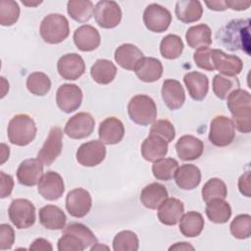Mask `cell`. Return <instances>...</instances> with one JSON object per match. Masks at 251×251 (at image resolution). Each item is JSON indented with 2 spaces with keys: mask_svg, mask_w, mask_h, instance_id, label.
Returning <instances> with one entry per match:
<instances>
[{
  "mask_svg": "<svg viewBox=\"0 0 251 251\" xmlns=\"http://www.w3.org/2000/svg\"><path fill=\"white\" fill-rule=\"evenodd\" d=\"M73 38L76 48L83 52H90L97 49L101 42L99 31L90 25L78 26L75 30Z\"/></svg>",
  "mask_w": 251,
  "mask_h": 251,
  "instance_id": "44dd1931",
  "label": "cell"
},
{
  "mask_svg": "<svg viewBox=\"0 0 251 251\" xmlns=\"http://www.w3.org/2000/svg\"><path fill=\"white\" fill-rule=\"evenodd\" d=\"M184 213V205L177 198H167L158 207L157 216L159 221L166 226L176 225Z\"/></svg>",
  "mask_w": 251,
  "mask_h": 251,
  "instance_id": "603a6c76",
  "label": "cell"
},
{
  "mask_svg": "<svg viewBox=\"0 0 251 251\" xmlns=\"http://www.w3.org/2000/svg\"><path fill=\"white\" fill-rule=\"evenodd\" d=\"M176 150L180 160L193 161L201 157L204 150V144L199 138L186 134L178 138L176 143Z\"/></svg>",
  "mask_w": 251,
  "mask_h": 251,
  "instance_id": "cb8c5ba5",
  "label": "cell"
},
{
  "mask_svg": "<svg viewBox=\"0 0 251 251\" xmlns=\"http://www.w3.org/2000/svg\"><path fill=\"white\" fill-rule=\"evenodd\" d=\"M201 194L203 201L207 203L216 198L225 199L227 195V188L224 180L218 177H212L202 187Z\"/></svg>",
  "mask_w": 251,
  "mask_h": 251,
  "instance_id": "b9f144b4",
  "label": "cell"
},
{
  "mask_svg": "<svg viewBox=\"0 0 251 251\" xmlns=\"http://www.w3.org/2000/svg\"><path fill=\"white\" fill-rule=\"evenodd\" d=\"M172 22L171 12L156 3L148 5L143 12V23L147 29L153 32H164Z\"/></svg>",
  "mask_w": 251,
  "mask_h": 251,
  "instance_id": "9c48e42d",
  "label": "cell"
},
{
  "mask_svg": "<svg viewBox=\"0 0 251 251\" xmlns=\"http://www.w3.org/2000/svg\"><path fill=\"white\" fill-rule=\"evenodd\" d=\"M57 70L64 79L75 80L84 74L85 63L80 55L69 53L58 60Z\"/></svg>",
  "mask_w": 251,
  "mask_h": 251,
  "instance_id": "e0dca14e",
  "label": "cell"
},
{
  "mask_svg": "<svg viewBox=\"0 0 251 251\" xmlns=\"http://www.w3.org/2000/svg\"><path fill=\"white\" fill-rule=\"evenodd\" d=\"M8 215L12 224L19 229L30 227L35 223V207L27 199L13 200L9 206Z\"/></svg>",
  "mask_w": 251,
  "mask_h": 251,
  "instance_id": "52a82bcc",
  "label": "cell"
},
{
  "mask_svg": "<svg viewBox=\"0 0 251 251\" xmlns=\"http://www.w3.org/2000/svg\"><path fill=\"white\" fill-rule=\"evenodd\" d=\"M26 87L31 94L44 96L51 88V80L46 74L42 72H34L27 76Z\"/></svg>",
  "mask_w": 251,
  "mask_h": 251,
  "instance_id": "f35d334b",
  "label": "cell"
},
{
  "mask_svg": "<svg viewBox=\"0 0 251 251\" xmlns=\"http://www.w3.org/2000/svg\"><path fill=\"white\" fill-rule=\"evenodd\" d=\"M22 3H23L24 5H26V6H36V5L40 4V3H42V1H37V2H35V3H33V2H27V1H22Z\"/></svg>",
  "mask_w": 251,
  "mask_h": 251,
  "instance_id": "6f0895ef",
  "label": "cell"
},
{
  "mask_svg": "<svg viewBox=\"0 0 251 251\" xmlns=\"http://www.w3.org/2000/svg\"><path fill=\"white\" fill-rule=\"evenodd\" d=\"M205 4L209 7V9L213 11H225L226 9L225 1H206Z\"/></svg>",
  "mask_w": 251,
  "mask_h": 251,
  "instance_id": "db71d44e",
  "label": "cell"
},
{
  "mask_svg": "<svg viewBox=\"0 0 251 251\" xmlns=\"http://www.w3.org/2000/svg\"><path fill=\"white\" fill-rule=\"evenodd\" d=\"M193 60L198 68L209 72L215 71L212 63V49L210 47L205 46L197 48L193 54Z\"/></svg>",
  "mask_w": 251,
  "mask_h": 251,
  "instance_id": "7dc6e473",
  "label": "cell"
},
{
  "mask_svg": "<svg viewBox=\"0 0 251 251\" xmlns=\"http://www.w3.org/2000/svg\"><path fill=\"white\" fill-rule=\"evenodd\" d=\"M20 17V7L16 1H0V24L3 26H11L17 23Z\"/></svg>",
  "mask_w": 251,
  "mask_h": 251,
  "instance_id": "ee69618b",
  "label": "cell"
},
{
  "mask_svg": "<svg viewBox=\"0 0 251 251\" xmlns=\"http://www.w3.org/2000/svg\"><path fill=\"white\" fill-rule=\"evenodd\" d=\"M212 63L215 70L226 76H236L243 69L242 60L235 55H227L220 49L212 50Z\"/></svg>",
  "mask_w": 251,
  "mask_h": 251,
  "instance_id": "2e32d148",
  "label": "cell"
},
{
  "mask_svg": "<svg viewBox=\"0 0 251 251\" xmlns=\"http://www.w3.org/2000/svg\"><path fill=\"white\" fill-rule=\"evenodd\" d=\"M39 223L47 229H63L66 226V215L61 208L55 205H46L39 210Z\"/></svg>",
  "mask_w": 251,
  "mask_h": 251,
  "instance_id": "f546056e",
  "label": "cell"
},
{
  "mask_svg": "<svg viewBox=\"0 0 251 251\" xmlns=\"http://www.w3.org/2000/svg\"><path fill=\"white\" fill-rule=\"evenodd\" d=\"M226 8H229L234 11H243L247 10L250 6L249 2H244V1H231V0H226L225 1Z\"/></svg>",
  "mask_w": 251,
  "mask_h": 251,
  "instance_id": "f5cc1de1",
  "label": "cell"
},
{
  "mask_svg": "<svg viewBox=\"0 0 251 251\" xmlns=\"http://www.w3.org/2000/svg\"><path fill=\"white\" fill-rule=\"evenodd\" d=\"M203 216L195 211L183 214L179 220V231L186 237L198 236L204 228Z\"/></svg>",
  "mask_w": 251,
  "mask_h": 251,
  "instance_id": "d6a6232c",
  "label": "cell"
},
{
  "mask_svg": "<svg viewBox=\"0 0 251 251\" xmlns=\"http://www.w3.org/2000/svg\"><path fill=\"white\" fill-rule=\"evenodd\" d=\"M170 251L172 250H183V251H186V250H194V247L192 245H190L189 243L187 242H176L175 243L174 245H172L170 248H169Z\"/></svg>",
  "mask_w": 251,
  "mask_h": 251,
  "instance_id": "11a10c76",
  "label": "cell"
},
{
  "mask_svg": "<svg viewBox=\"0 0 251 251\" xmlns=\"http://www.w3.org/2000/svg\"><path fill=\"white\" fill-rule=\"evenodd\" d=\"M69 16L78 23H86L93 16L94 6L89 0H70L67 3Z\"/></svg>",
  "mask_w": 251,
  "mask_h": 251,
  "instance_id": "8d00e7d4",
  "label": "cell"
},
{
  "mask_svg": "<svg viewBox=\"0 0 251 251\" xmlns=\"http://www.w3.org/2000/svg\"><path fill=\"white\" fill-rule=\"evenodd\" d=\"M206 215L212 223L225 224L230 219L231 208L225 199H212L206 204Z\"/></svg>",
  "mask_w": 251,
  "mask_h": 251,
  "instance_id": "d590c367",
  "label": "cell"
},
{
  "mask_svg": "<svg viewBox=\"0 0 251 251\" xmlns=\"http://www.w3.org/2000/svg\"><path fill=\"white\" fill-rule=\"evenodd\" d=\"M183 47V42L178 35L168 34L160 43V53L165 59L175 60L180 57Z\"/></svg>",
  "mask_w": 251,
  "mask_h": 251,
  "instance_id": "74e56055",
  "label": "cell"
},
{
  "mask_svg": "<svg viewBox=\"0 0 251 251\" xmlns=\"http://www.w3.org/2000/svg\"><path fill=\"white\" fill-rule=\"evenodd\" d=\"M226 106L232 116L234 128L242 133L251 131V95L248 91L236 88L226 97Z\"/></svg>",
  "mask_w": 251,
  "mask_h": 251,
  "instance_id": "7a4b0ae2",
  "label": "cell"
},
{
  "mask_svg": "<svg viewBox=\"0 0 251 251\" xmlns=\"http://www.w3.org/2000/svg\"><path fill=\"white\" fill-rule=\"evenodd\" d=\"M93 15L97 25L102 28H114L122 20V10L115 1H99L94 7Z\"/></svg>",
  "mask_w": 251,
  "mask_h": 251,
  "instance_id": "30bf717a",
  "label": "cell"
},
{
  "mask_svg": "<svg viewBox=\"0 0 251 251\" xmlns=\"http://www.w3.org/2000/svg\"><path fill=\"white\" fill-rule=\"evenodd\" d=\"M142 51L133 44L124 43L115 50V61L127 71H134L137 63L143 58Z\"/></svg>",
  "mask_w": 251,
  "mask_h": 251,
  "instance_id": "484cf974",
  "label": "cell"
},
{
  "mask_svg": "<svg viewBox=\"0 0 251 251\" xmlns=\"http://www.w3.org/2000/svg\"><path fill=\"white\" fill-rule=\"evenodd\" d=\"M238 189L240 193L246 197L251 196L250 192V172L244 173L238 179Z\"/></svg>",
  "mask_w": 251,
  "mask_h": 251,
  "instance_id": "f907efd6",
  "label": "cell"
},
{
  "mask_svg": "<svg viewBox=\"0 0 251 251\" xmlns=\"http://www.w3.org/2000/svg\"><path fill=\"white\" fill-rule=\"evenodd\" d=\"M36 131V125L31 117L26 114H18L10 120L7 135L12 144L25 146L35 138Z\"/></svg>",
  "mask_w": 251,
  "mask_h": 251,
  "instance_id": "277c9868",
  "label": "cell"
},
{
  "mask_svg": "<svg viewBox=\"0 0 251 251\" xmlns=\"http://www.w3.org/2000/svg\"><path fill=\"white\" fill-rule=\"evenodd\" d=\"M2 147V160H1V164H3L8 158H9V153H10V148L7 147L4 143L1 144Z\"/></svg>",
  "mask_w": 251,
  "mask_h": 251,
  "instance_id": "9f6ffc18",
  "label": "cell"
},
{
  "mask_svg": "<svg viewBox=\"0 0 251 251\" xmlns=\"http://www.w3.org/2000/svg\"><path fill=\"white\" fill-rule=\"evenodd\" d=\"M92 206L90 193L81 187L71 190L66 197V209L75 218L85 217Z\"/></svg>",
  "mask_w": 251,
  "mask_h": 251,
  "instance_id": "4fadbf2b",
  "label": "cell"
},
{
  "mask_svg": "<svg viewBox=\"0 0 251 251\" xmlns=\"http://www.w3.org/2000/svg\"><path fill=\"white\" fill-rule=\"evenodd\" d=\"M168 198L167 188L158 182H152L146 185L140 193V202L144 207L156 210L164 200Z\"/></svg>",
  "mask_w": 251,
  "mask_h": 251,
  "instance_id": "4dcf8cb0",
  "label": "cell"
},
{
  "mask_svg": "<svg viewBox=\"0 0 251 251\" xmlns=\"http://www.w3.org/2000/svg\"><path fill=\"white\" fill-rule=\"evenodd\" d=\"M235 137V128L231 119L226 116L215 117L210 125L209 140L218 147L229 145Z\"/></svg>",
  "mask_w": 251,
  "mask_h": 251,
  "instance_id": "ba28073f",
  "label": "cell"
},
{
  "mask_svg": "<svg viewBox=\"0 0 251 251\" xmlns=\"http://www.w3.org/2000/svg\"><path fill=\"white\" fill-rule=\"evenodd\" d=\"M219 43L229 51L242 50L250 55V20H232L217 33Z\"/></svg>",
  "mask_w": 251,
  "mask_h": 251,
  "instance_id": "6da1fadb",
  "label": "cell"
},
{
  "mask_svg": "<svg viewBox=\"0 0 251 251\" xmlns=\"http://www.w3.org/2000/svg\"><path fill=\"white\" fill-rule=\"evenodd\" d=\"M138 247V237L131 230H122L113 239V249L115 251H136Z\"/></svg>",
  "mask_w": 251,
  "mask_h": 251,
  "instance_id": "7bdbcfd3",
  "label": "cell"
},
{
  "mask_svg": "<svg viewBox=\"0 0 251 251\" xmlns=\"http://www.w3.org/2000/svg\"><path fill=\"white\" fill-rule=\"evenodd\" d=\"M76 161L83 167H95L106 157V147L100 140L82 143L76 150Z\"/></svg>",
  "mask_w": 251,
  "mask_h": 251,
  "instance_id": "9a60e30c",
  "label": "cell"
},
{
  "mask_svg": "<svg viewBox=\"0 0 251 251\" xmlns=\"http://www.w3.org/2000/svg\"><path fill=\"white\" fill-rule=\"evenodd\" d=\"M98 135L101 142L114 145L122 141L125 135V126L121 120L116 117L106 118L100 123Z\"/></svg>",
  "mask_w": 251,
  "mask_h": 251,
  "instance_id": "ffe728a7",
  "label": "cell"
},
{
  "mask_svg": "<svg viewBox=\"0 0 251 251\" xmlns=\"http://www.w3.org/2000/svg\"><path fill=\"white\" fill-rule=\"evenodd\" d=\"M230 233L237 239H246L251 235V216L242 214L236 216L229 226Z\"/></svg>",
  "mask_w": 251,
  "mask_h": 251,
  "instance_id": "f6af8a7d",
  "label": "cell"
},
{
  "mask_svg": "<svg viewBox=\"0 0 251 251\" xmlns=\"http://www.w3.org/2000/svg\"><path fill=\"white\" fill-rule=\"evenodd\" d=\"M65 191L63 177L56 172L48 171L38 182V193L46 200L54 201L62 197Z\"/></svg>",
  "mask_w": 251,
  "mask_h": 251,
  "instance_id": "ac0fdd59",
  "label": "cell"
},
{
  "mask_svg": "<svg viewBox=\"0 0 251 251\" xmlns=\"http://www.w3.org/2000/svg\"><path fill=\"white\" fill-rule=\"evenodd\" d=\"M0 183H1L0 197L6 198L10 196L14 187V180L12 176L7 175L4 172H0Z\"/></svg>",
  "mask_w": 251,
  "mask_h": 251,
  "instance_id": "681fc988",
  "label": "cell"
},
{
  "mask_svg": "<svg viewBox=\"0 0 251 251\" xmlns=\"http://www.w3.org/2000/svg\"><path fill=\"white\" fill-rule=\"evenodd\" d=\"M161 94L164 103L172 111L181 108L185 101L184 89L181 83L176 79L164 80Z\"/></svg>",
  "mask_w": 251,
  "mask_h": 251,
  "instance_id": "7402d4cb",
  "label": "cell"
},
{
  "mask_svg": "<svg viewBox=\"0 0 251 251\" xmlns=\"http://www.w3.org/2000/svg\"><path fill=\"white\" fill-rule=\"evenodd\" d=\"M43 176V164L37 158L24 160L17 170V178L25 186H34Z\"/></svg>",
  "mask_w": 251,
  "mask_h": 251,
  "instance_id": "d6986e66",
  "label": "cell"
},
{
  "mask_svg": "<svg viewBox=\"0 0 251 251\" xmlns=\"http://www.w3.org/2000/svg\"><path fill=\"white\" fill-rule=\"evenodd\" d=\"M184 84L189 96L195 101H202L209 90V79L200 72H190L183 76Z\"/></svg>",
  "mask_w": 251,
  "mask_h": 251,
  "instance_id": "d4e9b609",
  "label": "cell"
},
{
  "mask_svg": "<svg viewBox=\"0 0 251 251\" xmlns=\"http://www.w3.org/2000/svg\"><path fill=\"white\" fill-rule=\"evenodd\" d=\"M149 134L158 135L170 143L175 139L176 129L169 120H158L152 124Z\"/></svg>",
  "mask_w": 251,
  "mask_h": 251,
  "instance_id": "bcb514c9",
  "label": "cell"
},
{
  "mask_svg": "<svg viewBox=\"0 0 251 251\" xmlns=\"http://www.w3.org/2000/svg\"><path fill=\"white\" fill-rule=\"evenodd\" d=\"M82 102V91L73 83H64L59 86L56 93V103L58 108L70 114L77 110Z\"/></svg>",
  "mask_w": 251,
  "mask_h": 251,
  "instance_id": "7c38bea8",
  "label": "cell"
},
{
  "mask_svg": "<svg viewBox=\"0 0 251 251\" xmlns=\"http://www.w3.org/2000/svg\"><path fill=\"white\" fill-rule=\"evenodd\" d=\"M95 121L89 113L80 112L69 119L65 126V133L73 139H82L94 130Z\"/></svg>",
  "mask_w": 251,
  "mask_h": 251,
  "instance_id": "5bb4252c",
  "label": "cell"
},
{
  "mask_svg": "<svg viewBox=\"0 0 251 251\" xmlns=\"http://www.w3.org/2000/svg\"><path fill=\"white\" fill-rule=\"evenodd\" d=\"M15 242L14 228L7 224L0 225V249H11Z\"/></svg>",
  "mask_w": 251,
  "mask_h": 251,
  "instance_id": "c3c4849f",
  "label": "cell"
},
{
  "mask_svg": "<svg viewBox=\"0 0 251 251\" xmlns=\"http://www.w3.org/2000/svg\"><path fill=\"white\" fill-rule=\"evenodd\" d=\"M185 39L188 46L193 49L209 46L212 44L211 28L205 24L193 25L187 29Z\"/></svg>",
  "mask_w": 251,
  "mask_h": 251,
  "instance_id": "e575fe53",
  "label": "cell"
},
{
  "mask_svg": "<svg viewBox=\"0 0 251 251\" xmlns=\"http://www.w3.org/2000/svg\"><path fill=\"white\" fill-rule=\"evenodd\" d=\"M178 163L174 158H162L152 165V173L159 180H170L175 176Z\"/></svg>",
  "mask_w": 251,
  "mask_h": 251,
  "instance_id": "60d3db41",
  "label": "cell"
},
{
  "mask_svg": "<svg viewBox=\"0 0 251 251\" xmlns=\"http://www.w3.org/2000/svg\"><path fill=\"white\" fill-rule=\"evenodd\" d=\"M236 88H239V81L235 76H226L219 74L213 78L214 94L221 100L226 99L227 95Z\"/></svg>",
  "mask_w": 251,
  "mask_h": 251,
  "instance_id": "ab89813d",
  "label": "cell"
},
{
  "mask_svg": "<svg viewBox=\"0 0 251 251\" xmlns=\"http://www.w3.org/2000/svg\"><path fill=\"white\" fill-rule=\"evenodd\" d=\"M127 113L133 123L139 126H149L156 121L157 107L148 95L137 94L129 100Z\"/></svg>",
  "mask_w": 251,
  "mask_h": 251,
  "instance_id": "5b68a950",
  "label": "cell"
},
{
  "mask_svg": "<svg viewBox=\"0 0 251 251\" xmlns=\"http://www.w3.org/2000/svg\"><path fill=\"white\" fill-rule=\"evenodd\" d=\"M63 149V130L59 126H54L50 129L49 134L37 153V159L43 165L50 166Z\"/></svg>",
  "mask_w": 251,
  "mask_h": 251,
  "instance_id": "8fae6325",
  "label": "cell"
},
{
  "mask_svg": "<svg viewBox=\"0 0 251 251\" xmlns=\"http://www.w3.org/2000/svg\"><path fill=\"white\" fill-rule=\"evenodd\" d=\"M39 33L46 43H61L70 34L69 22L67 18L61 14H49L42 20Z\"/></svg>",
  "mask_w": 251,
  "mask_h": 251,
  "instance_id": "8992f818",
  "label": "cell"
},
{
  "mask_svg": "<svg viewBox=\"0 0 251 251\" xmlns=\"http://www.w3.org/2000/svg\"><path fill=\"white\" fill-rule=\"evenodd\" d=\"M140 151L144 160L154 163L167 155L168 142L158 135L149 134L142 142Z\"/></svg>",
  "mask_w": 251,
  "mask_h": 251,
  "instance_id": "4316f807",
  "label": "cell"
},
{
  "mask_svg": "<svg viewBox=\"0 0 251 251\" xmlns=\"http://www.w3.org/2000/svg\"><path fill=\"white\" fill-rule=\"evenodd\" d=\"M29 250H45V251H52L53 247L51 243L44 239V238H37L35 239L29 246Z\"/></svg>",
  "mask_w": 251,
  "mask_h": 251,
  "instance_id": "816d5d0a",
  "label": "cell"
},
{
  "mask_svg": "<svg viewBox=\"0 0 251 251\" xmlns=\"http://www.w3.org/2000/svg\"><path fill=\"white\" fill-rule=\"evenodd\" d=\"M136 76L144 82L157 81L163 75V65L153 57H143L134 69Z\"/></svg>",
  "mask_w": 251,
  "mask_h": 251,
  "instance_id": "83f0119b",
  "label": "cell"
},
{
  "mask_svg": "<svg viewBox=\"0 0 251 251\" xmlns=\"http://www.w3.org/2000/svg\"><path fill=\"white\" fill-rule=\"evenodd\" d=\"M175 12L178 21L184 24H191L201 19L203 8L199 1L180 0L176 2Z\"/></svg>",
  "mask_w": 251,
  "mask_h": 251,
  "instance_id": "1f68e13d",
  "label": "cell"
},
{
  "mask_svg": "<svg viewBox=\"0 0 251 251\" xmlns=\"http://www.w3.org/2000/svg\"><path fill=\"white\" fill-rule=\"evenodd\" d=\"M117 75V68L107 59H98L90 69V75L99 84H109Z\"/></svg>",
  "mask_w": 251,
  "mask_h": 251,
  "instance_id": "836d02e7",
  "label": "cell"
},
{
  "mask_svg": "<svg viewBox=\"0 0 251 251\" xmlns=\"http://www.w3.org/2000/svg\"><path fill=\"white\" fill-rule=\"evenodd\" d=\"M174 177L176 185L180 189L192 190L201 181V172L195 165L183 164L177 168Z\"/></svg>",
  "mask_w": 251,
  "mask_h": 251,
  "instance_id": "f1b7e54d",
  "label": "cell"
},
{
  "mask_svg": "<svg viewBox=\"0 0 251 251\" xmlns=\"http://www.w3.org/2000/svg\"><path fill=\"white\" fill-rule=\"evenodd\" d=\"M98 243L89 227L79 223H72L65 226L58 240L59 251H82Z\"/></svg>",
  "mask_w": 251,
  "mask_h": 251,
  "instance_id": "3957f363",
  "label": "cell"
}]
</instances>
